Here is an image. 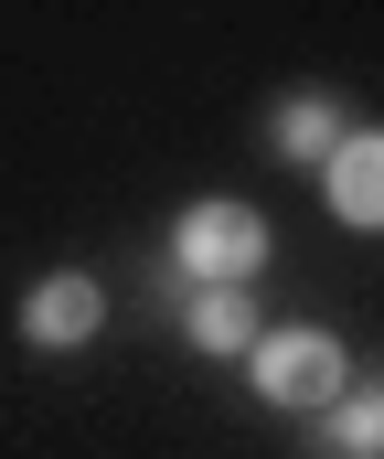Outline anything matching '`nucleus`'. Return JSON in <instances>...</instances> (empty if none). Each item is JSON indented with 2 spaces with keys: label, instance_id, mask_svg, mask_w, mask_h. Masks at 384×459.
<instances>
[{
  "label": "nucleus",
  "instance_id": "6",
  "mask_svg": "<svg viewBox=\"0 0 384 459\" xmlns=\"http://www.w3.org/2000/svg\"><path fill=\"white\" fill-rule=\"evenodd\" d=\"M192 342H203V352H246V342H256L246 289H203V310H192Z\"/></svg>",
  "mask_w": 384,
  "mask_h": 459
},
{
  "label": "nucleus",
  "instance_id": "1",
  "mask_svg": "<svg viewBox=\"0 0 384 459\" xmlns=\"http://www.w3.org/2000/svg\"><path fill=\"white\" fill-rule=\"evenodd\" d=\"M256 395H267V406H342V342H331V332H277V342H256Z\"/></svg>",
  "mask_w": 384,
  "mask_h": 459
},
{
  "label": "nucleus",
  "instance_id": "5",
  "mask_svg": "<svg viewBox=\"0 0 384 459\" xmlns=\"http://www.w3.org/2000/svg\"><path fill=\"white\" fill-rule=\"evenodd\" d=\"M277 139H288V160H342V117H331V97H288V108H277Z\"/></svg>",
  "mask_w": 384,
  "mask_h": 459
},
{
  "label": "nucleus",
  "instance_id": "4",
  "mask_svg": "<svg viewBox=\"0 0 384 459\" xmlns=\"http://www.w3.org/2000/svg\"><path fill=\"white\" fill-rule=\"evenodd\" d=\"M331 214H342V225H384V139H342V160H331Z\"/></svg>",
  "mask_w": 384,
  "mask_h": 459
},
{
  "label": "nucleus",
  "instance_id": "2",
  "mask_svg": "<svg viewBox=\"0 0 384 459\" xmlns=\"http://www.w3.org/2000/svg\"><path fill=\"white\" fill-rule=\"evenodd\" d=\"M171 246H182V267H192V278H214V289H235V278H246L256 256H267V225H256L246 204H192Z\"/></svg>",
  "mask_w": 384,
  "mask_h": 459
},
{
  "label": "nucleus",
  "instance_id": "3",
  "mask_svg": "<svg viewBox=\"0 0 384 459\" xmlns=\"http://www.w3.org/2000/svg\"><path fill=\"white\" fill-rule=\"evenodd\" d=\"M21 332H32V342H86V332H97V278H43V289H32V299H21Z\"/></svg>",
  "mask_w": 384,
  "mask_h": 459
},
{
  "label": "nucleus",
  "instance_id": "7",
  "mask_svg": "<svg viewBox=\"0 0 384 459\" xmlns=\"http://www.w3.org/2000/svg\"><path fill=\"white\" fill-rule=\"evenodd\" d=\"M331 438H342L353 459H374L384 449V406H331Z\"/></svg>",
  "mask_w": 384,
  "mask_h": 459
}]
</instances>
